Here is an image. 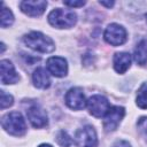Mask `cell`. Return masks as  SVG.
Returning a JSON list of instances; mask_svg holds the SVG:
<instances>
[{
  "instance_id": "30bf717a",
  "label": "cell",
  "mask_w": 147,
  "mask_h": 147,
  "mask_svg": "<svg viewBox=\"0 0 147 147\" xmlns=\"http://www.w3.org/2000/svg\"><path fill=\"white\" fill-rule=\"evenodd\" d=\"M26 116L30 123L32 124L33 127H44L48 123L47 114L45 113L44 109H41L39 106L33 105L26 110Z\"/></svg>"
},
{
  "instance_id": "5bb4252c",
  "label": "cell",
  "mask_w": 147,
  "mask_h": 147,
  "mask_svg": "<svg viewBox=\"0 0 147 147\" xmlns=\"http://www.w3.org/2000/svg\"><path fill=\"white\" fill-rule=\"evenodd\" d=\"M33 85L38 88H48L51 86V78L44 68H37L32 74Z\"/></svg>"
},
{
  "instance_id": "d6986e66",
  "label": "cell",
  "mask_w": 147,
  "mask_h": 147,
  "mask_svg": "<svg viewBox=\"0 0 147 147\" xmlns=\"http://www.w3.org/2000/svg\"><path fill=\"white\" fill-rule=\"evenodd\" d=\"M0 108L1 109H5V108H8L10 107L13 103H14V99L10 94L6 93L5 91H0Z\"/></svg>"
},
{
  "instance_id": "ba28073f",
  "label": "cell",
  "mask_w": 147,
  "mask_h": 147,
  "mask_svg": "<svg viewBox=\"0 0 147 147\" xmlns=\"http://www.w3.org/2000/svg\"><path fill=\"white\" fill-rule=\"evenodd\" d=\"M64 101H65V105L74 109V110H82L85 108L86 106V100H85V95H84V92L80 87H72L70 88L65 96H64Z\"/></svg>"
},
{
  "instance_id": "5b68a950",
  "label": "cell",
  "mask_w": 147,
  "mask_h": 147,
  "mask_svg": "<svg viewBox=\"0 0 147 147\" xmlns=\"http://www.w3.org/2000/svg\"><path fill=\"white\" fill-rule=\"evenodd\" d=\"M86 106L90 110V114L94 117H103L110 109V103L107 100V98L100 94L92 95L87 100Z\"/></svg>"
},
{
  "instance_id": "484cf974",
  "label": "cell",
  "mask_w": 147,
  "mask_h": 147,
  "mask_svg": "<svg viewBox=\"0 0 147 147\" xmlns=\"http://www.w3.org/2000/svg\"><path fill=\"white\" fill-rule=\"evenodd\" d=\"M146 21H147V14H146Z\"/></svg>"
},
{
  "instance_id": "52a82bcc",
  "label": "cell",
  "mask_w": 147,
  "mask_h": 147,
  "mask_svg": "<svg viewBox=\"0 0 147 147\" xmlns=\"http://www.w3.org/2000/svg\"><path fill=\"white\" fill-rule=\"evenodd\" d=\"M124 115H125V109L123 107H119V106L110 107L108 113L105 115V119H103L105 130L107 132L115 131L117 129V126L119 125L121 121L123 119Z\"/></svg>"
},
{
  "instance_id": "ffe728a7",
  "label": "cell",
  "mask_w": 147,
  "mask_h": 147,
  "mask_svg": "<svg viewBox=\"0 0 147 147\" xmlns=\"http://www.w3.org/2000/svg\"><path fill=\"white\" fill-rule=\"evenodd\" d=\"M137 125H138V127H139L142 132H146V133H147V117H141V118L138 121Z\"/></svg>"
},
{
  "instance_id": "603a6c76",
  "label": "cell",
  "mask_w": 147,
  "mask_h": 147,
  "mask_svg": "<svg viewBox=\"0 0 147 147\" xmlns=\"http://www.w3.org/2000/svg\"><path fill=\"white\" fill-rule=\"evenodd\" d=\"M114 1H100V5H102V6H106V7H111V6H114Z\"/></svg>"
},
{
  "instance_id": "d4e9b609",
  "label": "cell",
  "mask_w": 147,
  "mask_h": 147,
  "mask_svg": "<svg viewBox=\"0 0 147 147\" xmlns=\"http://www.w3.org/2000/svg\"><path fill=\"white\" fill-rule=\"evenodd\" d=\"M5 51V44H1V53H3Z\"/></svg>"
},
{
  "instance_id": "277c9868",
  "label": "cell",
  "mask_w": 147,
  "mask_h": 147,
  "mask_svg": "<svg viewBox=\"0 0 147 147\" xmlns=\"http://www.w3.org/2000/svg\"><path fill=\"white\" fill-rule=\"evenodd\" d=\"M103 37H105V40L111 46L123 45L127 39L126 30L122 25H119L117 23L109 24L105 30Z\"/></svg>"
},
{
  "instance_id": "7a4b0ae2",
  "label": "cell",
  "mask_w": 147,
  "mask_h": 147,
  "mask_svg": "<svg viewBox=\"0 0 147 147\" xmlns=\"http://www.w3.org/2000/svg\"><path fill=\"white\" fill-rule=\"evenodd\" d=\"M48 22L52 26L57 29L71 28L77 22V15L71 9L56 8L52 10L48 15Z\"/></svg>"
},
{
  "instance_id": "ac0fdd59",
  "label": "cell",
  "mask_w": 147,
  "mask_h": 147,
  "mask_svg": "<svg viewBox=\"0 0 147 147\" xmlns=\"http://www.w3.org/2000/svg\"><path fill=\"white\" fill-rule=\"evenodd\" d=\"M56 142H57L61 147H69V146L72 144V140H71L70 136H69L65 131L61 130V131L57 133V136H56Z\"/></svg>"
},
{
  "instance_id": "4fadbf2b",
  "label": "cell",
  "mask_w": 147,
  "mask_h": 147,
  "mask_svg": "<svg viewBox=\"0 0 147 147\" xmlns=\"http://www.w3.org/2000/svg\"><path fill=\"white\" fill-rule=\"evenodd\" d=\"M114 69L118 74H124L131 65V55L125 52H119L114 55Z\"/></svg>"
},
{
  "instance_id": "cb8c5ba5",
  "label": "cell",
  "mask_w": 147,
  "mask_h": 147,
  "mask_svg": "<svg viewBox=\"0 0 147 147\" xmlns=\"http://www.w3.org/2000/svg\"><path fill=\"white\" fill-rule=\"evenodd\" d=\"M38 147H53V146H51V145H48V144H41V145H39Z\"/></svg>"
},
{
  "instance_id": "2e32d148",
  "label": "cell",
  "mask_w": 147,
  "mask_h": 147,
  "mask_svg": "<svg viewBox=\"0 0 147 147\" xmlns=\"http://www.w3.org/2000/svg\"><path fill=\"white\" fill-rule=\"evenodd\" d=\"M14 22V15L13 13L3 6L2 3V9H1V26L2 28H7L9 25H11Z\"/></svg>"
},
{
  "instance_id": "3957f363",
  "label": "cell",
  "mask_w": 147,
  "mask_h": 147,
  "mask_svg": "<svg viewBox=\"0 0 147 147\" xmlns=\"http://www.w3.org/2000/svg\"><path fill=\"white\" fill-rule=\"evenodd\" d=\"M1 125L5 129V131H7L11 136L20 137L26 132L25 121L23 116L21 115V113L18 111H11V113L6 114L2 117Z\"/></svg>"
},
{
  "instance_id": "9a60e30c",
  "label": "cell",
  "mask_w": 147,
  "mask_h": 147,
  "mask_svg": "<svg viewBox=\"0 0 147 147\" xmlns=\"http://www.w3.org/2000/svg\"><path fill=\"white\" fill-rule=\"evenodd\" d=\"M133 59L139 65H145L147 63V36L138 42L134 48Z\"/></svg>"
},
{
  "instance_id": "9c48e42d",
  "label": "cell",
  "mask_w": 147,
  "mask_h": 147,
  "mask_svg": "<svg viewBox=\"0 0 147 147\" xmlns=\"http://www.w3.org/2000/svg\"><path fill=\"white\" fill-rule=\"evenodd\" d=\"M47 70L55 77H64L68 74L67 60L61 56H52L46 62Z\"/></svg>"
},
{
  "instance_id": "44dd1931",
  "label": "cell",
  "mask_w": 147,
  "mask_h": 147,
  "mask_svg": "<svg viewBox=\"0 0 147 147\" xmlns=\"http://www.w3.org/2000/svg\"><path fill=\"white\" fill-rule=\"evenodd\" d=\"M63 3L68 7H82L85 5V1H63Z\"/></svg>"
},
{
  "instance_id": "e0dca14e",
  "label": "cell",
  "mask_w": 147,
  "mask_h": 147,
  "mask_svg": "<svg viewBox=\"0 0 147 147\" xmlns=\"http://www.w3.org/2000/svg\"><path fill=\"white\" fill-rule=\"evenodd\" d=\"M136 102H137V106L140 107L141 109H147V88H146V85H144L140 88V91L137 95Z\"/></svg>"
},
{
  "instance_id": "7c38bea8",
  "label": "cell",
  "mask_w": 147,
  "mask_h": 147,
  "mask_svg": "<svg viewBox=\"0 0 147 147\" xmlns=\"http://www.w3.org/2000/svg\"><path fill=\"white\" fill-rule=\"evenodd\" d=\"M0 72L2 84H15L20 79L18 74L9 60H2L0 62Z\"/></svg>"
},
{
  "instance_id": "6da1fadb",
  "label": "cell",
  "mask_w": 147,
  "mask_h": 147,
  "mask_svg": "<svg viewBox=\"0 0 147 147\" xmlns=\"http://www.w3.org/2000/svg\"><path fill=\"white\" fill-rule=\"evenodd\" d=\"M23 41L28 47L40 53H52L55 49L54 41L38 31H32L25 34L23 37Z\"/></svg>"
},
{
  "instance_id": "8992f818",
  "label": "cell",
  "mask_w": 147,
  "mask_h": 147,
  "mask_svg": "<svg viewBox=\"0 0 147 147\" xmlns=\"http://www.w3.org/2000/svg\"><path fill=\"white\" fill-rule=\"evenodd\" d=\"M75 142L78 147H96L98 137L95 130L90 125L77 130L75 134Z\"/></svg>"
},
{
  "instance_id": "8fae6325",
  "label": "cell",
  "mask_w": 147,
  "mask_h": 147,
  "mask_svg": "<svg viewBox=\"0 0 147 147\" xmlns=\"http://www.w3.org/2000/svg\"><path fill=\"white\" fill-rule=\"evenodd\" d=\"M22 11L29 16H40L46 7L47 2L44 0H25L20 3Z\"/></svg>"
},
{
  "instance_id": "7402d4cb",
  "label": "cell",
  "mask_w": 147,
  "mask_h": 147,
  "mask_svg": "<svg viewBox=\"0 0 147 147\" xmlns=\"http://www.w3.org/2000/svg\"><path fill=\"white\" fill-rule=\"evenodd\" d=\"M111 147H131V145L125 140H117Z\"/></svg>"
}]
</instances>
